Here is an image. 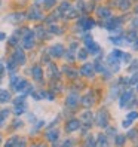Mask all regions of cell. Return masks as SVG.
Masks as SVG:
<instances>
[{"instance_id":"1","label":"cell","mask_w":138,"mask_h":147,"mask_svg":"<svg viewBox=\"0 0 138 147\" xmlns=\"http://www.w3.org/2000/svg\"><path fill=\"white\" fill-rule=\"evenodd\" d=\"M101 25H104L108 31L119 33L120 30H122V20H120V18H111V16H110V18L104 20V22H102Z\"/></svg>"},{"instance_id":"2","label":"cell","mask_w":138,"mask_h":147,"mask_svg":"<svg viewBox=\"0 0 138 147\" xmlns=\"http://www.w3.org/2000/svg\"><path fill=\"white\" fill-rule=\"evenodd\" d=\"M85 46H86V51H88V54H91V55H98V54L101 52V48H100L97 43L94 42V39L89 37V36H86V37H85Z\"/></svg>"},{"instance_id":"3","label":"cell","mask_w":138,"mask_h":147,"mask_svg":"<svg viewBox=\"0 0 138 147\" xmlns=\"http://www.w3.org/2000/svg\"><path fill=\"white\" fill-rule=\"evenodd\" d=\"M22 46L25 49H31L34 46V33L28 28L24 30V37H22Z\"/></svg>"},{"instance_id":"4","label":"cell","mask_w":138,"mask_h":147,"mask_svg":"<svg viewBox=\"0 0 138 147\" xmlns=\"http://www.w3.org/2000/svg\"><path fill=\"white\" fill-rule=\"evenodd\" d=\"M95 123H97V126H101V128H107L108 126V115H107L106 110H100L97 113Z\"/></svg>"},{"instance_id":"5","label":"cell","mask_w":138,"mask_h":147,"mask_svg":"<svg viewBox=\"0 0 138 147\" xmlns=\"http://www.w3.org/2000/svg\"><path fill=\"white\" fill-rule=\"evenodd\" d=\"M134 100V94L132 91H125L122 95H120V107H129L131 106V101Z\"/></svg>"},{"instance_id":"6","label":"cell","mask_w":138,"mask_h":147,"mask_svg":"<svg viewBox=\"0 0 138 147\" xmlns=\"http://www.w3.org/2000/svg\"><path fill=\"white\" fill-rule=\"evenodd\" d=\"M94 25H95V21L91 20V18H86V16H82V18L79 20V27L82 31H88L91 30Z\"/></svg>"},{"instance_id":"7","label":"cell","mask_w":138,"mask_h":147,"mask_svg":"<svg viewBox=\"0 0 138 147\" xmlns=\"http://www.w3.org/2000/svg\"><path fill=\"white\" fill-rule=\"evenodd\" d=\"M80 120L79 119H71V120H68L67 125H65V131L67 132H74L77 131V129H80Z\"/></svg>"},{"instance_id":"8","label":"cell","mask_w":138,"mask_h":147,"mask_svg":"<svg viewBox=\"0 0 138 147\" xmlns=\"http://www.w3.org/2000/svg\"><path fill=\"white\" fill-rule=\"evenodd\" d=\"M94 64H83L82 67H80V74L82 76H86V77H92L94 76Z\"/></svg>"},{"instance_id":"9","label":"cell","mask_w":138,"mask_h":147,"mask_svg":"<svg viewBox=\"0 0 138 147\" xmlns=\"http://www.w3.org/2000/svg\"><path fill=\"white\" fill-rule=\"evenodd\" d=\"M28 16H30V20H42L43 18V15H42V12H40V9L37 6H31L30 7Z\"/></svg>"},{"instance_id":"10","label":"cell","mask_w":138,"mask_h":147,"mask_svg":"<svg viewBox=\"0 0 138 147\" xmlns=\"http://www.w3.org/2000/svg\"><path fill=\"white\" fill-rule=\"evenodd\" d=\"M108 65L111 67V70H113L114 73H117V71L120 70V61H119V58L110 55V57H108Z\"/></svg>"},{"instance_id":"11","label":"cell","mask_w":138,"mask_h":147,"mask_svg":"<svg viewBox=\"0 0 138 147\" xmlns=\"http://www.w3.org/2000/svg\"><path fill=\"white\" fill-rule=\"evenodd\" d=\"M49 54L52 55V57H61L64 54V46L63 45H54V46H50Z\"/></svg>"},{"instance_id":"12","label":"cell","mask_w":138,"mask_h":147,"mask_svg":"<svg viewBox=\"0 0 138 147\" xmlns=\"http://www.w3.org/2000/svg\"><path fill=\"white\" fill-rule=\"evenodd\" d=\"M65 102H67V106H68V107H76L77 104H79V95H76V94H70V95L67 97Z\"/></svg>"},{"instance_id":"13","label":"cell","mask_w":138,"mask_h":147,"mask_svg":"<svg viewBox=\"0 0 138 147\" xmlns=\"http://www.w3.org/2000/svg\"><path fill=\"white\" fill-rule=\"evenodd\" d=\"M97 13H98L100 18H102V20H107V18H110V16H111V11L108 9V7H106V6L98 7V9H97Z\"/></svg>"},{"instance_id":"14","label":"cell","mask_w":138,"mask_h":147,"mask_svg":"<svg viewBox=\"0 0 138 147\" xmlns=\"http://www.w3.org/2000/svg\"><path fill=\"white\" fill-rule=\"evenodd\" d=\"M28 82L27 80H24V79H20L18 82H16L15 85H13V89L15 91H18V92H22V91H25V89H27L28 88Z\"/></svg>"},{"instance_id":"15","label":"cell","mask_w":138,"mask_h":147,"mask_svg":"<svg viewBox=\"0 0 138 147\" xmlns=\"http://www.w3.org/2000/svg\"><path fill=\"white\" fill-rule=\"evenodd\" d=\"M82 102H83V106H86V107L92 106L94 102H95V95L91 94V92H88V94H86L85 97L82 98Z\"/></svg>"},{"instance_id":"16","label":"cell","mask_w":138,"mask_h":147,"mask_svg":"<svg viewBox=\"0 0 138 147\" xmlns=\"http://www.w3.org/2000/svg\"><path fill=\"white\" fill-rule=\"evenodd\" d=\"M13 59H15L18 64H24V63H25V55H24V52H22V49H15Z\"/></svg>"},{"instance_id":"17","label":"cell","mask_w":138,"mask_h":147,"mask_svg":"<svg viewBox=\"0 0 138 147\" xmlns=\"http://www.w3.org/2000/svg\"><path fill=\"white\" fill-rule=\"evenodd\" d=\"M31 73H33V77L36 80H42L43 79V71H42V68H40V65H34L33 67V70H31Z\"/></svg>"},{"instance_id":"18","label":"cell","mask_w":138,"mask_h":147,"mask_svg":"<svg viewBox=\"0 0 138 147\" xmlns=\"http://www.w3.org/2000/svg\"><path fill=\"white\" fill-rule=\"evenodd\" d=\"M11 101V92L6 91V89H0V102H7Z\"/></svg>"},{"instance_id":"19","label":"cell","mask_w":138,"mask_h":147,"mask_svg":"<svg viewBox=\"0 0 138 147\" xmlns=\"http://www.w3.org/2000/svg\"><path fill=\"white\" fill-rule=\"evenodd\" d=\"M110 42L113 43V45H125L128 43L126 37L125 36H116V37H110Z\"/></svg>"},{"instance_id":"20","label":"cell","mask_w":138,"mask_h":147,"mask_svg":"<svg viewBox=\"0 0 138 147\" xmlns=\"http://www.w3.org/2000/svg\"><path fill=\"white\" fill-rule=\"evenodd\" d=\"M13 144L15 146H25V141L24 140H20L18 137H12L11 140L6 143V146H13Z\"/></svg>"},{"instance_id":"21","label":"cell","mask_w":138,"mask_h":147,"mask_svg":"<svg viewBox=\"0 0 138 147\" xmlns=\"http://www.w3.org/2000/svg\"><path fill=\"white\" fill-rule=\"evenodd\" d=\"M94 70L98 71V73H104V71H106V65L102 64V63L100 61V59H97L95 64H94Z\"/></svg>"},{"instance_id":"22","label":"cell","mask_w":138,"mask_h":147,"mask_svg":"<svg viewBox=\"0 0 138 147\" xmlns=\"http://www.w3.org/2000/svg\"><path fill=\"white\" fill-rule=\"evenodd\" d=\"M58 135H59V132L57 131V129H54V131H49V132L46 134V138H48L49 141H57Z\"/></svg>"},{"instance_id":"23","label":"cell","mask_w":138,"mask_h":147,"mask_svg":"<svg viewBox=\"0 0 138 147\" xmlns=\"http://www.w3.org/2000/svg\"><path fill=\"white\" fill-rule=\"evenodd\" d=\"M125 37H126V40H128V42H135V40H137V37H138V33H137L135 30H131V31H129Z\"/></svg>"},{"instance_id":"24","label":"cell","mask_w":138,"mask_h":147,"mask_svg":"<svg viewBox=\"0 0 138 147\" xmlns=\"http://www.w3.org/2000/svg\"><path fill=\"white\" fill-rule=\"evenodd\" d=\"M77 58L82 59V61H85L86 58H88V51H86V48H82L77 51Z\"/></svg>"},{"instance_id":"25","label":"cell","mask_w":138,"mask_h":147,"mask_svg":"<svg viewBox=\"0 0 138 147\" xmlns=\"http://www.w3.org/2000/svg\"><path fill=\"white\" fill-rule=\"evenodd\" d=\"M95 146H108V141H107V135H98V141L95 143Z\"/></svg>"},{"instance_id":"26","label":"cell","mask_w":138,"mask_h":147,"mask_svg":"<svg viewBox=\"0 0 138 147\" xmlns=\"http://www.w3.org/2000/svg\"><path fill=\"white\" fill-rule=\"evenodd\" d=\"M117 3H119V7H120L122 11H128L129 6H131L129 0H117Z\"/></svg>"},{"instance_id":"27","label":"cell","mask_w":138,"mask_h":147,"mask_svg":"<svg viewBox=\"0 0 138 147\" xmlns=\"http://www.w3.org/2000/svg\"><path fill=\"white\" fill-rule=\"evenodd\" d=\"M64 71H65V74H67L68 77H71V79H76L77 74H79L76 70H73V68H70V67H65V68H64Z\"/></svg>"},{"instance_id":"28","label":"cell","mask_w":138,"mask_h":147,"mask_svg":"<svg viewBox=\"0 0 138 147\" xmlns=\"http://www.w3.org/2000/svg\"><path fill=\"white\" fill-rule=\"evenodd\" d=\"M25 109H27V107H25V102H24V104H16L15 106V115H22L24 113V111H25Z\"/></svg>"},{"instance_id":"29","label":"cell","mask_w":138,"mask_h":147,"mask_svg":"<svg viewBox=\"0 0 138 147\" xmlns=\"http://www.w3.org/2000/svg\"><path fill=\"white\" fill-rule=\"evenodd\" d=\"M70 7H71V5L68 3V2H63L61 6H59V13H65L68 9H70Z\"/></svg>"},{"instance_id":"30","label":"cell","mask_w":138,"mask_h":147,"mask_svg":"<svg viewBox=\"0 0 138 147\" xmlns=\"http://www.w3.org/2000/svg\"><path fill=\"white\" fill-rule=\"evenodd\" d=\"M82 119L86 122V126H89V123H91V119H92V115L89 113V111H85V113L82 115Z\"/></svg>"},{"instance_id":"31","label":"cell","mask_w":138,"mask_h":147,"mask_svg":"<svg viewBox=\"0 0 138 147\" xmlns=\"http://www.w3.org/2000/svg\"><path fill=\"white\" fill-rule=\"evenodd\" d=\"M9 116V110H2L0 111V126H2V123L5 122V119Z\"/></svg>"},{"instance_id":"32","label":"cell","mask_w":138,"mask_h":147,"mask_svg":"<svg viewBox=\"0 0 138 147\" xmlns=\"http://www.w3.org/2000/svg\"><path fill=\"white\" fill-rule=\"evenodd\" d=\"M125 141H126V137H125V135H117V137H116V140H114V143H116L117 146L125 144Z\"/></svg>"},{"instance_id":"33","label":"cell","mask_w":138,"mask_h":147,"mask_svg":"<svg viewBox=\"0 0 138 147\" xmlns=\"http://www.w3.org/2000/svg\"><path fill=\"white\" fill-rule=\"evenodd\" d=\"M16 64H18V63H16L13 58H11V59H9V63H7V68H9L11 71H13L15 68H16Z\"/></svg>"},{"instance_id":"34","label":"cell","mask_w":138,"mask_h":147,"mask_svg":"<svg viewBox=\"0 0 138 147\" xmlns=\"http://www.w3.org/2000/svg\"><path fill=\"white\" fill-rule=\"evenodd\" d=\"M49 73L50 74H55V79H57V77H58V71H57V68H55V65L54 64H49Z\"/></svg>"},{"instance_id":"35","label":"cell","mask_w":138,"mask_h":147,"mask_svg":"<svg viewBox=\"0 0 138 147\" xmlns=\"http://www.w3.org/2000/svg\"><path fill=\"white\" fill-rule=\"evenodd\" d=\"M128 119H129V120L138 119V111H131V113H128Z\"/></svg>"},{"instance_id":"36","label":"cell","mask_w":138,"mask_h":147,"mask_svg":"<svg viewBox=\"0 0 138 147\" xmlns=\"http://www.w3.org/2000/svg\"><path fill=\"white\" fill-rule=\"evenodd\" d=\"M120 58H122V61H125V63H129L132 59L131 58V54H125V52L122 54V57H120Z\"/></svg>"},{"instance_id":"37","label":"cell","mask_w":138,"mask_h":147,"mask_svg":"<svg viewBox=\"0 0 138 147\" xmlns=\"http://www.w3.org/2000/svg\"><path fill=\"white\" fill-rule=\"evenodd\" d=\"M137 82H138V73H135L131 79H129V85H135Z\"/></svg>"},{"instance_id":"38","label":"cell","mask_w":138,"mask_h":147,"mask_svg":"<svg viewBox=\"0 0 138 147\" xmlns=\"http://www.w3.org/2000/svg\"><path fill=\"white\" fill-rule=\"evenodd\" d=\"M50 33H55V34H59L61 30H59L58 25H50Z\"/></svg>"},{"instance_id":"39","label":"cell","mask_w":138,"mask_h":147,"mask_svg":"<svg viewBox=\"0 0 138 147\" xmlns=\"http://www.w3.org/2000/svg\"><path fill=\"white\" fill-rule=\"evenodd\" d=\"M122 54H123V52H122V51H119V49H114L113 52H111V55L116 57V58H119V59H120V57H122Z\"/></svg>"},{"instance_id":"40","label":"cell","mask_w":138,"mask_h":147,"mask_svg":"<svg viewBox=\"0 0 138 147\" xmlns=\"http://www.w3.org/2000/svg\"><path fill=\"white\" fill-rule=\"evenodd\" d=\"M43 2H45V6H46V7H52V6L55 5L57 0H43Z\"/></svg>"},{"instance_id":"41","label":"cell","mask_w":138,"mask_h":147,"mask_svg":"<svg viewBox=\"0 0 138 147\" xmlns=\"http://www.w3.org/2000/svg\"><path fill=\"white\" fill-rule=\"evenodd\" d=\"M13 104H15V106H16V104H24V97H18V98H15Z\"/></svg>"},{"instance_id":"42","label":"cell","mask_w":138,"mask_h":147,"mask_svg":"<svg viewBox=\"0 0 138 147\" xmlns=\"http://www.w3.org/2000/svg\"><path fill=\"white\" fill-rule=\"evenodd\" d=\"M86 146H95V141H94L92 135H89V138L86 140Z\"/></svg>"},{"instance_id":"43","label":"cell","mask_w":138,"mask_h":147,"mask_svg":"<svg viewBox=\"0 0 138 147\" xmlns=\"http://www.w3.org/2000/svg\"><path fill=\"white\" fill-rule=\"evenodd\" d=\"M131 122H132V120H129V119H128V120H123L122 126H123V128H129V126H131Z\"/></svg>"},{"instance_id":"44","label":"cell","mask_w":138,"mask_h":147,"mask_svg":"<svg viewBox=\"0 0 138 147\" xmlns=\"http://www.w3.org/2000/svg\"><path fill=\"white\" fill-rule=\"evenodd\" d=\"M37 34H39V37H43V36H45V30H43L42 27H39L37 28Z\"/></svg>"},{"instance_id":"45","label":"cell","mask_w":138,"mask_h":147,"mask_svg":"<svg viewBox=\"0 0 138 147\" xmlns=\"http://www.w3.org/2000/svg\"><path fill=\"white\" fill-rule=\"evenodd\" d=\"M137 67H138V59L132 63V67H129V70H131V71H134V70H137Z\"/></svg>"},{"instance_id":"46","label":"cell","mask_w":138,"mask_h":147,"mask_svg":"<svg viewBox=\"0 0 138 147\" xmlns=\"http://www.w3.org/2000/svg\"><path fill=\"white\" fill-rule=\"evenodd\" d=\"M71 54H73L71 51H68V52H67V55H65V57H67V59H68V61H73V59H74V57H73Z\"/></svg>"},{"instance_id":"47","label":"cell","mask_w":138,"mask_h":147,"mask_svg":"<svg viewBox=\"0 0 138 147\" xmlns=\"http://www.w3.org/2000/svg\"><path fill=\"white\" fill-rule=\"evenodd\" d=\"M16 42H18V39H16V36L11 37V40H9V43H11V45H16Z\"/></svg>"},{"instance_id":"48","label":"cell","mask_w":138,"mask_h":147,"mask_svg":"<svg viewBox=\"0 0 138 147\" xmlns=\"http://www.w3.org/2000/svg\"><path fill=\"white\" fill-rule=\"evenodd\" d=\"M107 134L114 135V134H116V129H114V128H108V129H107Z\"/></svg>"},{"instance_id":"49","label":"cell","mask_w":138,"mask_h":147,"mask_svg":"<svg viewBox=\"0 0 138 147\" xmlns=\"http://www.w3.org/2000/svg\"><path fill=\"white\" fill-rule=\"evenodd\" d=\"M135 135H137V131H129V134H128L129 138H135Z\"/></svg>"},{"instance_id":"50","label":"cell","mask_w":138,"mask_h":147,"mask_svg":"<svg viewBox=\"0 0 138 147\" xmlns=\"http://www.w3.org/2000/svg\"><path fill=\"white\" fill-rule=\"evenodd\" d=\"M22 125V122H18V120H16V122H13V126L15 128H18V126H21Z\"/></svg>"},{"instance_id":"51","label":"cell","mask_w":138,"mask_h":147,"mask_svg":"<svg viewBox=\"0 0 138 147\" xmlns=\"http://www.w3.org/2000/svg\"><path fill=\"white\" fill-rule=\"evenodd\" d=\"M6 39V34L5 33H0V40H5Z\"/></svg>"},{"instance_id":"52","label":"cell","mask_w":138,"mask_h":147,"mask_svg":"<svg viewBox=\"0 0 138 147\" xmlns=\"http://www.w3.org/2000/svg\"><path fill=\"white\" fill-rule=\"evenodd\" d=\"M3 71H5V67L0 64V74H3Z\"/></svg>"},{"instance_id":"53","label":"cell","mask_w":138,"mask_h":147,"mask_svg":"<svg viewBox=\"0 0 138 147\" xmlns=\"http://www.w3.org/2000/svg\"><path fill=\"white\" fill-rule=\"evenodd\" d=\"M71 144H73V141H70V140H68V141H65V143H64V146H71Z\"/></svg>"},{"instance_id":"54","label":"cell","mask_w":138,"mask_h":147,"mask_svg":"<svg viewBox=\"0 0 138 147\" xmlns=\"http://www.w3.org/2000/svg\"><path fill=\"white\" fill-rule=\"evenodd\" d=\"M135 42H137V43L134 45V48H135V49H138V37H137V40H135Z\"/></svg>"},{"instance_id":"55","label":"cell","mask_w":138,"mask_h":147,"mask_svg":"<svg viewBox=\"0 0 138 147\" xmlns=\"http://www.w3.org/2000/svg\"><path fill=\"white\" fill-rule=\"evenodd\" d=\"M135 12H137V13H138V6H137V7H135Z\"/></svg>"},{"instance_id":"56","label":"cell","mask_w":138,"mask_h":147,"mask_svg":"<svg viewBox=\"0 0 138 147\" xmlns=\"http://www.w3.org/2000/svg\"><path fill=\"white\" fill-rule=\"evenodd\" d=\"M135 86H137V89H138V82H137V83H135Z\"/></svg>"},{"instance_id":"57","label":"cell","mask_w":138,"mask_h":147,"mask_svg":"<svg viewBox=\"0 0 138 147\" xmlns=\"http://www.w3.org/2000/svg\"><path fill=\"white\" fill-rule=\"evenodd\" d=\"M0 143H2V138H0Z\"/></svg>"},{"instance_id":"58","label":"cell","mask_w":138,"mask_h":147,"mask_svg":"<svg viewBox=\"0 0 138 147\" xmlns=\"http://www.w3.org/2000/svg\"><path fill=\"white\" fill-rule=\"evenodd\" d=\"M0 5H2V2H0Z\"/></svg>"}]
</instances>
